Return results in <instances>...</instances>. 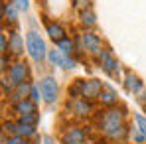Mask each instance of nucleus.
I'll list each match as a JSON object with an SVG mask.
<instances>
[{
  "instance_id": "f257e3e1",
  "label": "nucleus",
  "mask_w": 146,
  "mask_h": 144,
  "mask_svg": "<svg viewBox=\"0 0 146 144\" xmlns=\"http://www.w3.org/2000/svg\"><path fill=\"white\" fill-rule=\"evenodd\" d=\"M124 109H115V107H111L109 111H105V115L101 117V122H99V126H101V132L107 136V138H111V140H124L126 138V134H128V128L124 126Z\"/></svg>"
},
{
  "instance_id": "f03ea898",
  "label": "nucleus",
  "mask_w": 146,
  "mask_h": 144,
  "mask_svg": "<svg viewBox=\"0 0 146 144\" xmlns=\"http://www.w3.org/2000/svg\"><path fill=\"white\" fill-rule=\"evenodd\" d=\"M26 48H28V53L32 55V59H34L36 63H42V61L46 59V55L49 53L48 48H46L44 38H42L36 30H30V32H28V36H26Z\"/></svg>"
},
{
  "instance_id": "7ed1b4c3",
  "label": "nucleus",
  "mask_w": 146,
  "mask_h": 144,
  "mask_svg": "<svg viewBox=\"0 0 146 144\" xmlns=\"http://www.w3.org/2000/svg\"><path fill=\"white\" fill-rule=\"evenodd\" d=\"M40 91H42V99L46 103H55L57 101V93H59V87H57V81L53 77H44L40 81Z\"/></svg>"
},
{
  "instance_id": "20e7f679",
  "label": "nucleus",
  "mask_w": 146,
  "mask_h": 144,
  "mask_svg": "<svg viewBox=\"0 0 146 144\" xmlns=\"http://www.w3.org/2000/svg\"><path fill=\"white\" fill-rule=\"evenodd\" d=\"M8 79H10V83L12 85H22L28 81V65H26V61H16L14 65H10V69H8Z\"/></svg>"
},
{
  "instance_id": "39448f33",
  "label": "nucleus",
  "mask_w": 146,
  "mask_h": 144,
  "mask_svg": "<svg viewBox=\"0 0 146 144\" xmlns=\"http://www.w3.org/2000/svg\"><path fill=\"white\" fill-rule=\"evenodd\" d=\"M103 81L99 79H89V81H81V97L83 99H99L103 93Z\"/></svg>"
},
{
  "instance_id": "423d86ee",
  "label": "nucleus",
  "mask_w": 146,
  "mask_h": 144,
  "mask_svg": "<svg viewBox=\"0 0 146 144\" xmlns=\"http://www.w3.org/2000/svg\"><path fill=\"white\" fill-rule=\"evenodd\" d=\"M99 57H101V69L107 75H117L119 73V61L113 57V53L109 49H103Z\"/></svg>"
},
{
  "instance_id": "0eeeda50",
  "label": "nucleus",
  "mask_w": 146,
  "mask_h": 144,
  "mask_svg": "<svg viewBox=\"0 0 146 144\" xmlns=\"http://www.w3.org/2000/svg\"><path fill=\"white\" fill-rule=\"evenodd\" d=\"M83 46L93 55H101V51H103V42H101V38H99L97 34H93V32H85L83 34Z\"/></svg>"
},
{
  "instance_id": "6e6552de",
  "label": "nucleus",
  "mask_w": 146,
  "mask_h": 144,
  "mask_svg": "<svg viewBox=\"0 0 146 144\" xmlns=\"http://www.w3.org/2000/svg\"><path fill=\"white\" fill-rule=\"evenodd\" d=\"M85 134H87L85 128H81V126H71V128L65 130L61 142L63 144H83L85 142Z\"/></svg>"
},
{
  "instance_id": "1a4fd4ad",
  "label": "nucleus",
  "mask_w": 146,
  "mask_h": 144,
  "mask_svg": "<svg viewBox=\"0 0 146 144\" xmlns=\"http://www.w3.org/2000/svg\"><path fill=\"white\" fill-rule=\"evenodd\" d=\"M124 89L128 91V93H140L142 91V81L134 75V73H126V77H124Z\"/></svg>"
},
{
  "instance_id": "9d476101",
  "label": "nucleus",
  "mask_w": 146,
  "mask_h": 144,
  "mask_svg": "<svg viewBox=\"0 0 146 144\" xmlns=\"http://www.w3.org/2000/svg\"><path fill=\"white\" fill-rule=\"evenodd\" d=\"M14 111L18 113V115H34L36 113V103L32 101V99H24V101H18L16 105H14Z\"/></svg>"
},
{
  "instance_id": "9b49d317",
  "label": "nucleus",
  "mask_w": 146,
  "mask_h": 144,
  "mask_svg": "<svg viewBox=\"0 0 146 144\" xmlns=\"http://www.w3.org/2000/svg\"><path fill=\"white\" fill-rule=\"evenodd\" d=\"M46 30H48L49 38H51L55 44H57V42H61L63 38H67V36H65V30H63L59 24H55V22H48V24H46Z\"/></svg>"
},
{
  "instance_id": "f8f14e48",
  "label": "nucleus",
  "mask_w": 146,
  "mask_h": 144,
  "mask_svg": "<svg viewBox=\"0 0 146 144\" xmlns=\"http://www.w3.org/2000/svg\"><path fill=\"white\" fill-rule=\"evenodd\" d=\"M99 101H101L105 107H115L117 101H119V97H117V93H115L109 85H105V89H103V93H101V97H99Z\"/></svg>"
},
{
  "instance_id": "ddd939ff",
  "label": "nucleus",
  "mask_w": 146,
  "mask_h": 144,
  "mask_svg": "<svg viewBox=\"0 0 146 144\" xmlns=\"http://www.w3.org/2000/svg\"><path fill=\"white\" fill-rule=\"evenodd\" d=\"M8 48L12 49V53H14V55H20V53L24 51V42H22V38H20V34H18V32H12V34H10Z\"/></svg>"
},
{
  "instance_id": "4468645a",
  "label": "nucleus",
  "mask_w": 146,
  "mask_h": 144,
  "mask_svg": "<svg viewBox=\"0 0 146 144\" xmlns=\"http://www.w3.org/2000/svg\"><path fill=\"white\" fill-rule=\"evenodd\" d=\"M73 111H75V115H79V117H87L89 113H91V105H89V101L87 99H75L73 101Z\"/></svg>"
},
{
  "instance_id": "2eb2a0df",
  "label": "nucleus",
  "mask_w": 146,
  "mask_h": 144,
  "mask_svg": "<svg viewBox=\"0 0 146 144\" xmlns=\"http://www.w3.org/2000/svg\"><path fill=\"white\" fill-rule=\"evenodd\" d=\"M30 91H32V85L26 81V83H22V85H18V87H16V91H14L12 99H14V101H24V99L30 97Z\"/></svg>"
},
{
  "instance_id": "dca6fc26",
  "label": "nucleus",
  "mask_w": 146,
  "mask_h": 144,
  "mask_svg": "<svg viewBox=\"0 0 146 144\" xmlns=\"http://www.w3.org/2000/svg\"><path fill=\"white\" fill-rule=\"evenodd\" d=\"M48 59H49V63H51V65H59V67H63V65H65L67 55H63L59 49H49Z\"/></svg>"
},
{
  "instance_id": "f3484780",
  "label": "nucleus",
  "mask_w": 146,
  "mask_h": 144,
  "mask_svg": "<svg viewBox=\"0 0 146 144\" xmlns=\"http://www.w3.org/2000/svg\"><path fill=\"white\" fill-rule=\"evenodd\" d=\"M18 6H16V2H8L6 6H4V18L8 20V22H16L18 20Z\"/></svg>"
},
{
  "instance_id": "a211bd4d",
  "label": "nucleus",
  "mask_w": 146,
  "mask_h": 144,
  "mask_svg": "<svg viewBox=\"0 0 146 144\" xmlns=\"http://www.w3.org/2000/svg\"><path fill=\"white\" fill-rule=\"evenodd\" d=\"M34 134H36V128H34L32 124L18 122V136H22V138H30V136H34Z\"/></svg>"
},
{
  "instance_id": "6ab92c4d",
  "label": "nucleus",
  "mask_w": 146,
  "mask_h": 144,
  "mask_svg": "<svg viewBox=\"0 0 146 144\" xmlns=\"http://www.w3.org/2000/svg\"><path fill=\"white\" fill-rule=\"evenodd\" d=\"M57 49H59L63 55H71V53H73V40L63 38L61 42H57Z\"/></svg>"
},
{
  "instance_id": "aec40b11",
  "label": "nucleus",
  "mask_w": 146,
  "mask_h": 144,
  "mask_svg": "<svg viewBox=\"0 0 146 144\" xmlns=\"http://www.w3.org/2000/svg\"><path fill=\"white\" fill-rule=\"evenodd\" d=\"M81 22H83V26H95V14L91 12V10H83L81 12Z\"/></svg>"
},
{
  "instance_id": "412c9836",
  "label": "nucleus",
  "mask_w": 146,
  "mask_h": 144,
  "mask_svg": "<svg viewBox=\"0 0 146 144\" xmlns=\"http://www.w3.org/2000/svg\"><path fill=\"white\" fill-rule=\"evenodd\" d=\"M130 138H132L136 144H144L146 142V134H144V132H140L138 128H134V130L130 132Z\"/></svg>"
},
{
  "instance_id": "4be33fe9",
  "label": "nucleus",
  "mask_w": 146,
  "mask_h": 144,
  "mask_svg": "<svg viewBox=\"0 0 146 144\" xmlns=\"http://www.w3.org/2000/svg\"><path fill=\"white\" fill-rule=\"evenodd\" d=\"M2 142H4V144H32L30 140H28V138H22V136H10L8 140L4 138Z\"/></svg>"
},
{
  "instance_id": "5701e85b",
  "label": "nucleus",
  "mask_w": 146,
  "mask_h": 144,
  "mask_svg": "<svg viewBox=\"0 0 146 144\" xmlns=\"http://www.w3.org/2000/svg\"><path fill=\"white\" fill-rule=\"evenodd\" d=\"M40 95H42V91H40V87H38V85H32V91H30V99H32L34 103H38V101L42 99Z\"/></svg>"
},
{
  "instance_id": "b1692460",
  "label": "nucleus",
  "mask_w": 146,
  "mask_h": 144,
  "mask_svg": "<svg viewBox=\"0 0 146 144\" xmlns=\"http://www.w3.org/2000/svg\"><path fill=\"white\" fill-rule=\"evenodd\" d=\"M36 120H38V115L34 113V115H24V117L20 119V122H24V124H32V126H34Z\"/></svg>"
},
{
  "instance_id": "393cba45",
  "label": "nucleus",
  "mask_w": 146,
  "mask_h": 144,
  "mask_svg": "<svg viewBox=\"0 0 146 144\" xmlns=\"http://www.w3.org/2000/svg\"><path fill=\"white\" fill-rule=\"evenodd\" d=\"M134 119H136V124H138V130L146 134V117H142V115H136Z\"/></svg>"
},
{
  "instance_id": "a878e982",
  "label": "nucleus",
  "mask_w": 146,
  "mask_h": 144,
  "mask_svg": "<svg viewBox=\"0 0 146 144\" xmlns=\"http://www.w3.org/2000/svg\"><path fill=\"white\" fill-rule=\"evenodd\" d=\"M0 48H2V49H0V51H2V55H6V51L10 49L8 46H6V34H2V36H0Z\"/></svg>"
},
{
  "instance_id": "bb28decb",
  "label": "nucleus",
  "mask_w": 146,
  "mask_h": 144,
  "mask_svg": "<svg viewBox=\"0 0 146 144\" xmlns=\"http://www.w3.org/2000/svg\"><path fill=\"white\" fill-rule=\"evenodd\" d=\"M14 2H16V6H18L20 10H24V12L30 8V0H14Z\"/></svg>"
},
{
  "instance_id": "cd10ccee",
  "label": "nucleus",
  "mask_w": 146,
  "mask_h": 144,
  "mask_svg": "<svg viewBox=\"0 0 146 144\" xmlns=\"http://www.w3.org/2000/svg\"><path fill=\"white\" fill-rule=\"evenodd\" d=\"M63 67H65V69H73V67H75V59L67 57V59H65V65H63Z\"/></svg>"
},
{
  "instance_id": "c85d7f7f",
  "label": "nucleus",
  "mask_w": 146,
  "mask_h": 144,
  "mask_svg": "<svg viewBox=\"0 0 146 144\" xmlns=\"http://www.w3.org/2000/svg\"><path fill=\"white\" fill-rule=\"evenodd\" d=\"M44 144H53V138L51 136H44Z\"/></svg>"
},
{
  "instance_id": "c756f323",
  "label": "nucleus",
  "mask_w": 146,
  "mask_h": 144,
  "mask_svg": "<svg viewBox=\"0 0 146 144\" xmlns=\"http://www.w3.org/2000/svg\"><path fill=\"white\" fill-rule=\"evenodd\" d=\"M83 144H101V142H83Z\"/></svg>"
},
{
  "instance_id": "7c9ffc66",
  "label": "nucleus",
  "mask_w": 146,
  "mask_h": 144,
  "mask_svg": "<svg viewBox=\"0 0 146 144\" xmlns=\"http://www.w3.org/2000/svg\"><path fill=\"white\" fill-rule=\"evenodd\" d=\"M81 2H83V4H89V0H81Z\"/></svg>"
},
{
  "instance_id": "2f4dec72",
  "label": "nucleus",
  "mask_w": 146,
  "mask_h": 144,
  "mask_svg": "<svg viewBox=\"0 0 146 144\" xmlns=\"http://www.w3.org/2000/svg\"><path fill=\"white\" fill-rule=\"evenodd\" d=\"M144 113H146V103H144Z\"/></svg>"
},
{
  "instance_id": "473e14b6",
  "label": "nucleus",
  "mask_w": 146,
  "mask_h": 144,
  "mask_svg": "<svg viewBox=\"0 0 146 144\" xmlns=\"http://www.w3.org/2000/svg\"><path fill=\"white\" fill-rule=\"evenodd\" d=\"M2 144H4V142H2Z\"/></svg>"
}]
</instances>
